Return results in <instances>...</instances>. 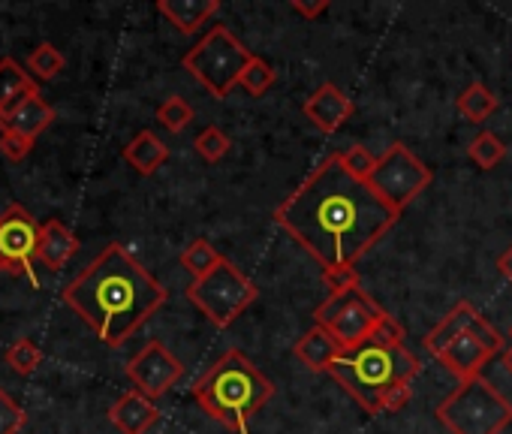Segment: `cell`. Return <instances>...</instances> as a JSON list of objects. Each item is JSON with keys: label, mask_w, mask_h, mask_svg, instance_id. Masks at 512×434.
Here are the masks:
<instances>
[{"label": "cell", "mask_w": 512, "mask_h": 434, "mask_svg": "<svg viewBox=\"0 0 512 434\" xmlns=\"http://www.w3.org/2000/svg\"><path fill=\"white\" fill-rule=\"evenodd\" d=\"M25 422H28V413L4 386H0V434H19Z\"/></svg>", "instance_id": "obj_32"}, {"label": "cell", "mask_w": 512, "mask_h": 434, "mask_svg": "<svg viewBox=\"0 0 512 434\" xmlns=\"http://www.w3.org/2000/svg\"><path fill=\"white\" fill-rule=\"evenodd\" d=\"M127 377L133 380V389L142 392L145 398L157 401L166 395L181 377H184V362L157 338H151L130 362H127Z\"/></svg>", "instance_id": "obj_12"}, {"label": "cell", "mask_w": 512, "mask_h": 434, "mask_svg": "<svg viewBox=\"0 0 512 434\" xmlns=\"http://www.w3.org/2000/svg\"><path fill=\"white\" fill-rule=\"evenodd\" d=\"M323 284L329 287V293H344V290L359 287V272H356V266L323 269Z\"/></svg>", "instance_id": "obj_35"}, {"label": "cell", "mask_w": 512, "mask_h": 434, "mask_svg": "<svg viewBox=\"0 0 512 434\" xmlns=\"http://www.w3.org/2000/svg\"><path fill=\"white\" fill-rule=\"evenodd\" d=\"M509 338H512V329H509Z\"/></svg>", "instance_id": "obj_39"}, {"label": "cell", "mask_w": 512, "mask_h": 434, "mask_svg": "<svg viewBox=\"0 0 512 434\" xmlns=\"http://www.w3.org/2000/svg\"><path fill=\"white\" fill-rule=\"evenodd\" d=\"M37 94H40V88H37L34 76L16 58L0 61V115L10 112L13 106H19L28 97H37Z\"/></svg>", "instance_id": "obj_19"}, {"label": "cell", "mask_w": 512, "mask_h": 434, "mask_svg": "<svg viewBox=\"0 0 512 434\" xmlns=\"http://www.w3.org/2000/svg\"><path fill=\"white\" fill-rule=\"evenodd\" d=\"M52 121H55V109L43 100V94H37V97H28L19 106H13L10 112L0 115V133L10 130V133L28 136L37 142V136L43 130H49Z\"/></svg>", "instance_id": "obj_15"}, {"label": "cell", "mask_w": 512, "mask_h": 434, "mask_svg": "<svg viewBox=\"0 0 512 434\" xmlns=\"http://www.w3.org/2000/svg\"><path fill=\"white\" fill-rule=\"evenodd\" d=\"M293 353H296V359H299L308 371H329V365H332L344 350H341V344H338L323 326H314V329H308V332L296 341Z\"/></svg>", "instance_id": "obj_18"}, {"label": "cell", "mask_w": 512, "mask_h": 434, "mask_svg": "<svg viewBox=\"0 0 512 434\" xmlns=\"http://www.w3.org/2000/svg\"><path fill=\"white\" fill-rule=\"evenodd\" d=\"M166 287L118 242L106 245L100 257L61 290L73 308L106 347H121L145 320L166 302Z\"/></svg>", "instance_id": "obj_2"}, {"label": "cell", "mask_w": 512, "mask_h": 434, "mask_svg": "<svg viewBox=\"0 0 512 434\" xmlns=\"http://www.w3.org/2000/svg\"><path fill=\"white\" fill-rule=\"evenodd\" d=\"M31 151H34V139L19 136V133H10V130L0 133V154H4L7 160L19 163V160H25Z\"/></svg>", "instance_id": "obj_33"}, {"label": "cell", "mask_w": 512, "mask_h": 434, "mask_svg": "<svg viewBox=\"0 0 512 434\" xmlns=\"http://www.w3.org/2000/svg\"><path fill=\"white\" fill-rule=\"evenodd\" d=\"M437 419L449 434H503L512 422V404L485 377H473L440 401Z\"/></svg>", "instance_id": "obj_5"}, {"label": "cell", "mask_w": 512, "mask_h": 434, "mask_svg": "<svg viewBox=\"0 0 512 434\" xmlns=\"http://www.w3.org/2000/svg\"><path fill=\"white\" fill-rule=\"evenodd\" d=\"M434 172L401 142L389 145L383 157H377L371 175H368V187L377 193V199H383L395 214H401L419 193H425V187L431 184Z\"/></svg>", "instance_id": "obj_8"}, {"label": "cell", "mask_w": 512, "mask_h": 434, "mask_svg": "<svg viewBox=\"0 0 512 434\" xmlns=\"http://www.w3.org/2000/svg\"><path fill=\"white\" fill-rule=\"evenodd\" d=\"M64 67H67V58H64V52H61L58 46H52V43H40V46L31 52V58H28V70H31L37 79H43V82H52L55 76H61Z\"/></svg>", "instance_id": "obj_25"}, {"label": "cell", "mask_w": 512, "mask_h": 434, "mask_svg": "<svg viewBox=\"0 0 512 434\" xmlns=\"http://www.w3.org/2000/svg\"><path fill=\"white\" fill-rule=\"evenodd\" d=\"M157 10L178 34L190 37L220 10V4L217 0H160Z\"/></svg>", "instance_id": "obj_17"}, {"label": "cell", "mask_w": 512, "mask_h": 434, "mask_svg": "<svg viewBox=\"0 0 512 434\" xmlns=\"http://www.w3.org/2000/svg\"><path fill=\"white\" fill-rule=\"evenodd\" d=\"M305 118L320 130V133H338L350 118H353V100L332 82H323L308 100H305Z\"/></svg>", "instance_id": "obj_13"}, {"label": "cell", "mask_w": 512, "mask_h": 434, "mask_svg": "<svg viewBox=\"0 0 512 434\" xmlns=\"http://www.w3.org/2000/svg\"><path fill=\"white\" fill-rule=\"evenodd\" d=\"M383 314L386 311L362 287H353L344 293H329V299L314 311V320L341 344V350H356Z\"/></svg>", "instance_id": "obj_9"}, {"label": "cell", "mask_w": 512, "mask_h": 434, "mask_svg": "<svg viewBox=\"0 0 512 434\" xmlns=\"http://www.w3.org/2000/svg\"><path fill=\"white\" fill-rule=\"evenodd\" d=\"M482 314L470 305V302H458L428 335H425V350L431 353V356H437L440 350H446L458 335H464L476 320H479Z\"/></svg>", "instance_id": "obj_20"}, {"label": "cell", "mask_w": 512, "mask_h": 434, "mask_svg": "<svg viewBox=\"0 0 512 434\" xmlns=\"http://www.w3.org/2000/svg\"><path fill=\"white\" fill-rule=\"evenodd\" d=\"M278 82V73H275V67L269 64V61H263V58H250L247 61V67H244V73L238 76V88H244L250 97H263V94H269V88Z\"/></svg>", "instance_id": "obj_24"}, {"label": "cell", "mask_w": 512, "mask_h": 434, "mask_svg": "<svg viewBox=\"0 0 512 434\" xmlns=\"http://www.w3.org/2000/svg\"><path fill=\"white\" fill-rule=\"evenodd\" d=\"M410 398H413V386L410 383H395L380 395L377 413H398V410H404L410 404Z\"/></svg>", "instance_id": "obj_34"}, {"label": "cell", "mask_w": 512, "mask_h": 434, "mask_svg": "<svg viewBox=\"0 0 512 434\" xmlns=\"http://www.w3.org/2000/svg\"><path fill=\"white\" fill-rule=\"evenodd\" d=\"M79 251V239L76 233L61 224V221H46L40 224V245H37V260L49 269V272H58L64 269Z\"/></svg>", "instance_id": "obj_16"}, {"label": "cell", "mask_w": 512, "mask_h": 434, "mask_svg": "<svg viewBox=\"0 0 512 434\" xmlns=\"http://www.w3.org/2000/svg\"><path fill=\"white\" fill-rule=\"evenodd\" d=\"M497 353H503V335L485 317H479L464 335H458L446 350L437 353V362L458 380H473L482 377V368Z\"/></svg>", "instance_id": "obj_11"}, {"label": "cell", "mask_w": 512, "mask_h": 434, "mask_svg": "<svg viewBox=\"0 0 512 434\" xmlns=\"http://www.w3.org/2000/svg\"><path fill=\"white\" fill-rule=\"evenodd\" d=\"M250 49H244V43L226 28V25H214L184 58L181 67L214 97L223 100L235 85L238 76L244 73L247 61H250Z\"/></svg>", "instance_id": "obj_6"}, {"label": "cell", "mask_w": 512, "mask_h": 434, "mask_svg": "<svg viewBox=\"0 0 512 434\" xmlns=\"http://www.w3.org/2000/svg\"><path fill=\"white\" fill-rule=\"evenodd\" d=\"M217 263H220V254L214 251V245H211L208 239H196V242H190V245L181 251V269H184L193 281L205 278Z\"/></svg>", "instance_id": "obj_23"}, {"label": "cell", "mask_w": 512, "mask_h": 434, "mask_svg": "<svg viewBox=\"0 0 512 434\" xmlns=\"http://www.w3.org/2000/svg\"><path fill=\"white\" fill-rule=\"evenodd\" d=\"M187 302L217 329L232 326L256 299H260V290L256 284L238 269L232 266L226 257H220V263L199 281H190V287L184 290Z\"/></svg>", "instance_id": "obj_7"}, {"label": "cell", "mask_w": 512, "mask_h": 434, "mask_svg": "<svg viewBox=\"0 0 512 434\" xmlns=\"http://www.w3.org/2000/svg\"><path fill=\"white\" fill-rule=\"evenodd\" d=\"M124 160L139 172V175H154L166 160H169V148L166 142L154 133V130H139L133 136V142L124 148Z\"/></svg>", "instance_id": "obj_21"}, {"label": "cell", "mask_w": 512, "mask_h": 434, "mask_svg": "<svg viewBox=\"0 0 512 434\" xmlns=\"http://www.w3.org/2000/svg\"><path fill=\"white\" fill-rule=\"evenodd\" d=\"M344 392L353 395V401L377 413L380 395L395 383H413L419 374V359L407 347L383 350L374 344H362L356 350H344L326 371Z\"/></svg>", "instance_id": "obj_4"}, {"label": "cell", "mask_w": 512, "mask_h": 434, "mask_svg": "<svg viewBox=\"0 0 512 434\" xmlns=\"http://www.w3.org/2000/svg\"><path fill=\"white\" fill-rule=\"evenodd\" d=\"M494 109H497V97H494L482 82H473V85L464 88L461 97H458V112H461L467 121H473V124H482Z\"/></svg>", "instance_id": "obj_22"}, {"label": "cell", "mask_w": 512, "mask_h": 434, "mask_svg": "<svg viewBox=\"0 0 512 434\" xmlns=\"http://www.w3.org/2000/svg\"><path fill=\"white\" fill-rule=\"evenodd\" d=\"M503 368L512 374V347H509V350H503Z\"/></svg>", "instance_id": "obj_38"}, {"label": "cell", "mask_w": 512, "mask_h": 434, "mask_svg": "<svg viewBox=\"0 0 512 434\" xmlns=\"http://www.w3.org/2000/svg\"><path fill=\"white\" fill-rule=\"evenodd\" d=\"M37 245H40V221L25 205L13 202L10 208L0 211V272L31 278Z\"/></svg>", "instance_id": "obj_10"}, {"label": "cell", "mask_w": 512, "mask_h": 434, "mask_svg": "<svg viewBox=\"0 0 512 434\" xmlns=\"http://www.w3.org/2000/svg\"><path fill=\"white\" fill-rule=\"evenodd\" d=\"M272 395L275 383L241 350H226L193 386L199 407L232 434H247L250 419L272 401Z\"/></svg>", "instance_id": "obj_3"}, {"label": "cell", "mask_w": 512, "mask_h": 434, "mask_svg": "<svg viewBox=\"0 0 512 434\" xmlns=\"http://www.w3.org/2000/svg\"><path fill=\"white\" fill-rule=\"evenodd\" d=\"M338 163H341L353 178L368 181V175H371L377 157H374L365 145H353V148H347V151H338Z\"/></svg>", "instance_id": "obj_31"}, {"label": "cell", "mask_w": 512, "mask_h": 434, "mask_svg": "<svg viewBox=\"0 0 512 434\" xmlns=\"http://www.w3.org/2000/svg\"><path fill=\"white\" fill-rule=\"evenodd\" d=\"M290 10L311 22V19H320L329 10V0H317V4H305V0H290Z\"/></svg>", "instance_id": "obj_36"}, {"label": "cell", "mask_w": 512, "mask_h": 434, "mask_svg": "<svg viewBox=\"0 0 512 434\" xmlns=\"http://www.w3.org/2000/svg\"><path fill=\"white\" fill-rule=\"evenodd\" d=\"M377 193L329 154L278 208V227L323 269L356 266L398 221Z\"/></svg>", "instance_id": "obj_1"}, {"label": "cell", "mask_w": 512, "mask_h": 434, "mask_svg": "<svg viewBox=\"0 0 512 434\" xmlns=\"http://www.w3.org/2000/svg\"><path fill=\"white\" fill-rule=\"evenodd\" d=\"M193 148H196V154L202 157V160H208V163H217V160H223L229 151H232V139L220 130V127H214V124H208L199 136H196V142H193Z\"/></svg>", "instance_id": "obj_29"}, {"label": "cell", "mask_w": 512, "mask_h": 434, "mask_svg": "<svg viewBox=\"0 0 512 434\" xmlns=\"http://www.w3.org/2000/svg\"><path fill=\"white\" fill-rule=\"evenodd\" d=\"M365 344H374V347H383V350H395V347H404V329L401 323L392 317V314H383L374 329L368 332Z\"/></svg>", "instance_id": "obj_30"}, {"label": "cell", "mask_w": 512, "mask_h": 434, "mask_svg": "<svg viewBox=\"0 0 512 434\" xmlns=\"http://www.w3.org/2000/svg\"><path fill=\"white\" fill-rule=\"evenodd\" d=\"M157 121L163 130L169 133H181L190 121H193V106L184 100V97H166L160 106H157Z\"/></svg>", "instance_id": "obj_28"}, {"label": "cell", "mask_w": 512, "mask_h": 434, "mask_svg": "<svg viewBox=\"0 0 512 434\" xmlns=\"http://www.w3.org/2000/svg\"><path fill=\"white\" fill-rule=\"evenodd\" d=\"M157 419H160L157 401L145 398V395L136 392V389L124 392V395L109 407V422H112L121 434H145L151 425H157Z\"/></svg>", "instance_id": "obj_14"}, {"label": "cell", "mask_w": 512, "mask_h": 434, "mask_svg": "<svg viewBox=\"0 0 512 434\" xmlns=\"http://www.w3.org/2000/svg\"><path fill=\"white\" fill-rule=\"evenodd\" d=\"M497 269L503 272V278H509L512 281V248L500 257V263H497Z\"/></svg>", "instance_id": "obj_37"}, {"label": "cell", "mask_w": 512, "mask_h": 434, "mask_svg": "<svg viewBox=\"0 0 512 434\" xmlns=\"http://www.w3.org/2000/svg\"><path fill=\"white\" fill-rule=\"evenodd\" d=\"M467 157L476 169H494L503 157H506V145L494 136V133H479L470 145H467Z\"/></svg>", "instance_id": "obj_27"}, {"label": "cell", "mask_w": 512, "mask_h": 434, "mask_svg": "<svg viewBox=\"0 0 512 434\" xmlns=\"http://www.w3.org/2000/svg\"><path fill=\"white\" fill-rule=\"evenodd\" d=\"M4 359H7V365H10L16 374L31 377V374L43 365V350H40L31 338H19V341H13V344L7 347Z\"/></svg>", "instance_id": "obj_26"}]
</instances>
